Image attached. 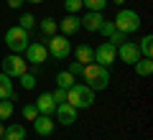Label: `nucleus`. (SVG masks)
I'll return each mask as SVG.
<instances>
[{"instance_id":"nucleus-1","label":"nucleus","mask_w":153,"mask_h":140,"mask_svg":"<svg viewBox=\"0 0 153 140\" xmlns=\"http://www.w3.org/2000/svg\"><path fill=\"white\" fill-rule=\"evenodd\" d=\"M82 79L87 81V87H89L92 92H100V89H107V84H110V71H107V66H100L97 61H92V64H84Z\"/></svg>"},{"instance_id":"nucleus-2","label":"nucleus","mask_w":153,"mask_h":140,"mask_svg":"<svg viewBox=\"0 0 153 140\" xmlns=\"http://www.w3.org/2000/svg\"><path fill=\"white\" fill-rule=\"evenodd\" d=\"M66 102L74 110H89L94 104V92L87 84H74L71 89H66Z\"/></svg>"},{"instance_id":"nucleus-3","label":"nucleus","mask_w":153,"mask_h":140,"mask_svg":"<svg viewBox=\"0 0 153 140\" xmlns=\"http://www.w3.org/2000/svg\"><path fill=\"white\" fill-rule=\"evenodd\" d=\"M115 28L120 33H125V36H130V33H135L138 28H140V16H138V10H130V8H123V10H117V16H115Z\"/></svg>"},{"instance_id":"nucleus-4","label":"nucleus","mask_w":153,"mask_h":140,"mask_svg":"<svg viewBox=\"0 0 153 140\" xmlns=\"http://www.w3.org/2000/svg\"><path fill=\"white\" fill-rule=\"evenodd\" d=\"M28 43H31V36H28L26 28L10 26V28L5 31V46L10 49V54H23Z\"/></svg>"},{"instance_id":"nucleus-5","label":"nucleus","mask_w":153,"mask_h":140,"mask_svg":"<svg viewBox=\"0 0 153 140\" xmlns=\"http://www.w3.org/2000/svg\"><path fill=\"white\" fill-rule=\"evenodd\" d=\"M46 51H49V56H54V59H66V56L71 54L69 36H64V33H54V36H49V38H46Z\"/></svg>"},{"instance_id":"nucleus-6","label":"nucleus","mask_w":153,"mask_h":140,"mask_svg":"<svg viewBox=\"0 0 153 140\" xmlns=\"http://www.w3.org/2000/svg\"><path fill=\"white\" fill-rule=\"evenodd\" d=\"M0 66H3V74H8L10 79H18L23 71H28V61L21 54H8L5 59L0 61Z\"/></svg>"},{"instance_id":"nucleus-7","label":"nucleus","mask_w":153,"mask_h":140,"mask_svg":"<svg viewBox=\"0 0 153 140\" xmlns=\"http://www.w3.org/2000/svg\"><path fill=\"white\" fill-rule=\"evenodd\" d=\"M23 59H26L28 64H33V66L44 64V61L49 59L46 43H28V46H26V51H23Z\"/></svg>"},{"instance_id":"nucleus-8","label":"nucleus","mask_w":153,"mask_h":140,"mask_svg":"<svg viewBox=\"0 0 153 140\" xmlns=\"http://www.w3.org/2000/svg\"><path fill=\"white\" fill-rule=\"evenodd\" d=\"M115 59H117V46H112L110 41H105V43L97 46V51H94V61H97L100 66L115 64Z\"/></svg>"},{"instance_id":"nucleus-9","label":"nucleus","mask_w":153,"mask_h":140,"mask_svg":"<svg viewBox=\"0 0 153 140\" xmlns=\"http://www.w3.org/2000/svg\"><path fill=\"white\" fill-rule=\"evenodd\" d=\"M117 56H120V61H125V64H135V61L140 59L138 43L135 41H123L120 46H117Z\"/></svg>"},{"instance_id":"nucleus-10","label":"nucleus","mask_w":153,"mask_h":140,"mask_svg":"<svg viewBox=\"0 0 153 140\" xmlns=\"http://www.w3.org/2000/svg\"><path fill=\"white\" fill-rule=\"evenodd\" d=\"M56 120H59V125H64V127H69V125L76 122V110L71 107L69 102H59L56 104Z\"/></svg>"},{"instance_id":"nucleus-11","label":"nucleus","mask_w":153,"mask_h":140,"mask_svg":"<svg viewBox=\"0 0 153 140\" xmlns=\"http://www.w3.org/2000/svg\"><path fill=\"white\" fill-rule=\"evenodd\" d=\"M56 127V122L51 120V115H36V120H33V130H36V135H51Z\"/></svg>"},{"instance_id":"nucleus-12","label":"nucleus","mask_w":153,"mask_h":140,"mask_svg":"<svg viewBox=\"0 0 153 140\" xmlns=\"http://www.w3.org/2000/svg\"><path fill=\"white\" fill-rule=\"evenodd\" d=\"M79 28H82V21H79V16H74V13H66V18L59 21V31L64 33V36H71V33H76Z\"/></svg>"},{"instance_id":"nucleus-13","label":"nucleus","mask_w":153,"mask_h":140,"mask_svg":"<svg viewBox=\"0 0 153 140\" xmlns=\"http://www.w3.org/2000/svg\"><path fill=\"white\" fill-rule=\"evenodd\" d=\"M36 110H38V115H54L56 102L51 99V92H44V94H38V99H36Z\"/></svg>"},{"instance_id":"nucleus-14","label":"nucleus","mask_w":153,"mask_h":140,"mask_svg":"<svg viewBox=\"0 0 153 140\" xmlns=\"http://www.w3.org/2000/svg\"><path fill=\"white\" fill-rule=\"evenodd\" d=\"M79 21H82V28H87V31H100V26H102V13H94V10H87V16L84 18H79Z\"/></svg>"},{"instance_id":"nucleus-15","label":"nucleus","mask_w":153,"mask_h":140,"mask_svg":"<svg viewBox=\"0 0 153 140\" xmlns=\"http://www.w3.org/2000/svg\"><path fill=\"white\" fill-rule=\"evenodd\" d=\"M0 99H16V89H13V79L0 71Z\"/></svg>"},{"instance_id":"nucleus-16","label":"nucleus","mask_w":153,"mask_h":140,"mask_svg":"<svg viewBox=\"0 0 153 140\" xmlns=\"http://www.w3.org/2000/svg\"><path fill=\"white\" fill-rule=\"evenodd\" d=\"M74 56H76V61H79V64H92V61H94V49L89 46V43H79Z\"/></svg>"},{"instance_id":"nucleus-17","label":"nucleus","mask_w":153,"mask_h":140,"mask_svg":"<svg viewBox=\"0 0 153 140\" xmlns=\"http://www.w3.org/2000/svg\"><path fill=\"white\" fill-rule=\"evenodd\" d=\"M3 140H26V127L23 125H8L5 133H3Z\"/></svg>"},{"instance_id":"nucleus-18","label":"nucleus","mask_w":153,"mask_h":140,"mask_svg":"<svg viewBox=\"0 0 153 140\" xmlns=\"http://www.w3.org/2000/svg\"><path fill=\"white\" fill-rule=\"evenodd\" d=\"M133 66H135V74H138V76H151V74H153V61L146 59V56H140Z\"/></svg>"},{"instance_id":"nucleus-19","label":"nucleus","mask_w":153,"mask_h":140,"mask_svg":"<svg viewBox=\"0 0 153 140\" xmlns=\"http://www.w3.org/2000/svg\"><path fill=\"white\" fill-rule=\"evenodd\" d=\"M74 84H76V76H71L69 71H59V74H56V87H61V89H71Z\"/></svg>"},{"instance_id":"nucleus-20","label":"nucleus","mask_w":153,"mask_h":140,"mask_svg":"<svg viewBox=\"0 0 153 140\" xmlns=\"http://www.w3.org/2000/svg\"><path fill=\"white\" fill-rule=\"evenodd\" d=\"M138 51H140V56H146V59H151V56H153V36H151V33L140 38V43H138Z\"/></svg>"},{"instance_id":"nucleus-21","label":"nucleus","mask_w":153,"mask_h":140,"mask_svg":"<svg viewBox=\"0 0 153 140\" xmlns=\"http://www.w3.org/2000/svg\"><path fill=\"white\" fill-rule=\"evenodd\" d=\"M13 110H16L13 99H0V122H5V120H10Z\"/></svg>"},{"instance_id":"nucleus-22","label":"nucleus","mask_w":153,"mask_h":140,"mask_svg":"<svg viewBox=\"0 0 153 140\" xmlns=\"http://www.w3.org/2000/svg\"><path fill=\"white\" fill-rule=\"evenodd\" d=\"M56 28H59V21H56V18H44V21H41V31H44L46 36H54Z\"/></svg>"},{"instance_id":"nucleus-23","label":"nucleus","mask_w":153,"mask_h":140,"mask_svg":"<svg viewBox=\"0 0 153 140\" xmlns=\"http://www.w3.org/2000/svg\"><path fill=\"white\" fill-rule=\"evenodd\" d=\"M82 5L87 10H94V13H102L107 8V0H82Z\"/></svg>"},{"instance_id":"nucleus-24","label":"nucleus","mask_w":153,"mask_h":140,"mask_svg":"<svg viewBox=\"0 0 153 140\" xmlns=\"http://www.w3.org/2000/svg\"><path fill=\"white\" fill-rule=\"evenodd\" d=\"M18 79H21V87H23V89H33V87H36V74H31V71H23Z\"/></svg>"},{"instance_id":"nucleus-25","label":"nucleus","mask_w":153,"mask_h":140,"mask_svg":"<svg viewBox=\"0 0 153 140\" xmlns=\"http://www.w3.org/2000/svg\"><path fill=\"white\" fill-rule=\"evenodd\" d=\"M82 8H84L82 0H64V10H66V13H74V16H76Z\"/></svg>"},{"instance_id":"nucleus-26","label":"nucleus","mask_w":153,"mask_h":140,"mask_svg":"<svg viewBox=\"0 0 153 140\" xmlns=\"http://www.w3.org/2000/svg\"><path fill=\"white\" fill-rule=\"evenodd\" d=\"M21 112H23V117H26L28 122H33V120H36V115H38V110H36V104H31V102H28V104H23V110H21Z\"/></svg>"},{"instance_id":"nucleus-27","label":"nucleus","mask_w":153,"mask_h":140,"mask_svg":"<svg viewBox=\"0 0 153 140\" xmlns=\"http://www.w3.org/2000/svg\"><path fill=\"white\" fill-rule=\"evenodd\" d=\"M18 26H21V28H26V31H31V28L36 26V18H33L31 13H23V16H21V21H18Z\"/></svg>"},{"instance_id":"nucleus-28","label":"nucleus","mask_w":153,"mask_h":140,"mask_svg":"<svg viewBox=\"0 0 153 140\" xmlns=\"http://www.w3.org/2000/svg\"><path fill=\"white\" fill-rule=\"evenodd\" d=\"M115 31H117V28H115V23H112V21H102V26H100V33H102V36H107V38H110Z\"/></svg>"},{"instance_id":"nucleus-29","label":"nucleus","mask_w":153,"mask_h":140,"mask_svg":"<svg viewBox=\"0 0 153 140\" xmlns=\"http://www.w3.org/2000/svg\"><path fill=\"white\" fill-rule=\"evenodd\" d=\"M51 99H54L56 104H59V102H66V89H61V87H56V89L51 92Z\"/></svg>"},{"instance_id":"nucleus-30","label":"nucleus","mask_w":153,"mask_h":140,"mask_svg":"<svg viewBox=\"0 0 153 140\" xmlns=\"http://www.w3.org/2000/svg\"><path fill=\"white\" fill-rule=\"evenodd\" d=\"M107 41H110V43H112V46H120V43H123V41H128V36H125V33H120V31H115V33H112V36H110V38H107Z\"/></svg>"},{"instance_id":"nucleus-31","label":"nucleus","mask_w":153,"mask_h":140,"mask_svg":"<svg viewBox=\"0 0 153 140\" xmlns=\"http://www.w3.org/2000/svg\"><path fill=\"white\" fill-rule=\"evenodd\" d=\"M82 69H84V64H79V61H71L66 71H69L71 76H82Z\"/></svg>"},{"instance_id":"nucleus-32","label":"nucleus","mask_w":153,"mask_h":140,"mask_svg":"<svg viewBox=\"0 0 153 140\" xmlns=\"http://www.w3.org/2000/svg\"><path fill=\"white\" fill-rule=\"evenodd\" d=\"M21 5H23V0H8V8H13V10L21 8Z\"/></svg>"},{"instance_id":"nucleus-33","label":"nucleus","mask_w":153,"mask_h":140,"mask_svg":"<svg viewBox=\"0 0 153 140\" xmlns=\"http://www.w3.org/2000/svg\"><path fill=\"white\" fill-rule=\"evenodd\" d=\"M107 3H115V5H123V3H125V0H107Z\"/></svg>"},{"instance_id":"nucleus-34","label":"nucleus","mask_w":153,"mask_h":140,"mask_svg":"<svg viewBox=\"0 0 153 140\" xmlns=\"http://www.w3.org/2000/svg\"><path fill=\"white\" fill-rule=\"evenodd\" d=\"M23 3H33V5H38V3H44V0H23Z\"/></svg>"},{"instance_id":"nucleus-35","label":"nucleus","mask_w":153,"mask_h":140,"mask_svg":"<svg viewBox=\"0 0 153 140\" xmlns=\"http://www.w3.org/2000/svg\"><path fill=\"white\" fill-rule=\"evenodd\" d=\"M3 133H5V125L0 122V140H3Z\"/></svg>"}]
</instances>
